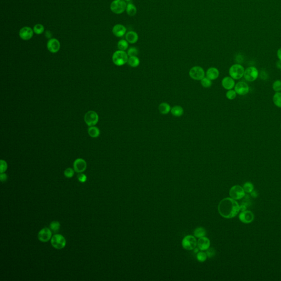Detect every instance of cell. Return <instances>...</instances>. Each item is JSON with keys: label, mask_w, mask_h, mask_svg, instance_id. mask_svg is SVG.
I'll return each mask as SVG.
<instances>
[{"label": "cell", "mask_w": 281, "mask_h": 281, "mask_svg": "<svg viewBox=\"0 0 281 281\" xmlns=\"http://www.w3.org/2000/svg\"><path fill=\"white\" fill-rule=\"evenodd\" d=\"M240 206L236 201L231 198L223 199L219 203L218 211L221 216L226 219L233 218L239 213Z\"/></svg>", "instance_id": "cell-1"}, {"label": "cell", "mask_w": 281, "mask_h": 281, "mask_svg": "<svg viewBox=\"0 0 281 281\" xmlns=\"http://www.w3.org/2000/svg\"><path fill=\"white\" fill-rule=\"evenodd\" d=\"M129 57L128 53L125 51L118 50L113 53L112 60L115 65L120 67L125 65L128 63Z\"/></svg>", "instance_id": "cell-2"}, {"label": "cell", "mask_w": 281, "mask_h": 281, "mask_svg": "<svg viewBox=\"0 0 281 281\" xmlns=\"http://www.w3.org/2000/svg\"><path fill=\"white\" fill-rule=\"evenodd\" d=\"M244 68L240 64L232 65L229 70V75L234 80H240L244 76Z\"/></svg>", "instance_id": "cell-3"}, {"label": "cell", "mask_w": 281, "mask_h": 281, "mask_svg": "<svg viewBox=\"0 0 281 281\" xmlns=\"http://www.w3.org/2000/svg\"><path fill=\"white\" fill-rule=\"evenodd\" d=\"M126 6L127 3L124 0H114L110 4V8L112 12L120 14L126 10Z\"/></svg>", "instance_id": "cell-4"}, {"label": "cell", "mask_w": 281, "mask_h": 281, "mask_svg": "<svg viewBox=\"0 0 281 281\" xmlns=\"http://www.w3.org/2000/svg\"><path fill=\"white\" fill-rule=\"evenodd\" d=\"M189 75L194 80L201 81L206 75V72L200 66H194L191 68L189 71Z\"/></svg>", "instance_id": "cell-5"}, {"label": "cell", "mask_w": 281, "mask_h": 281, "mask_svg": "<svg viewBox=\"0 0 281 281\" xmlns=\"http://www.w3.org/2000/svg\"><path fill=\"white\" fill-rule=\"evenodd\" d=\"M259 75V72L258 69L255 67H249L245 69L244 78L245 80L249 82L255 81Z\"/></svg>", "instance_id": "cell-6"}, {"label": "cell", "mask_w": 281, "mask_h": 281, "mask_svg": "<svg viewBox=\"0 0 281 281\" xmlns=\"http://www.w3.org/2000/svg\"><path fill=\"white\" fill-rule=\"evenodd\" d=\"M51 243L52 247L57 249H62L65 247L67 242L65 238L60 234H55L51 238Z\"/></svg>", "instance_id": "cell-7"}, {"label": "cell", "mask_w": 281, "mask_h": 281, "mask_svg": "<svg viewBox=\"0 0 281 281\" xmlns=\"http://www.w3.org/2000/svg\"><path fill=\"white\" fill-rule=\"evenodd\" d=\"M197 244V242L195 237L191 235L186 236L182 240V247L186 250H191L195 249Z\"/></svg>", "instance_id": "cell-8"}, {"label": "cell", "mask_w": 281, "mask_h": 281, "mask_svg": "<svg viewBox=\"0 0 281 281\" xmlns=\"http://www.w3.org/2000/svg\"><path fill=\"white\" fill-rule=\"evenodd\" d=\"M98 119L99 117L97 113L93 110L87 112L84 117L85 121L90 127L96 125L98 121Z\"/></svg>", "instance_id": "cell-9"}, {"label": "cell", "mask_w": 281, "mask_h": 281, "mask_svg": "<svg viewBox=\"0 0 281 281\" xmlns=\"http://www.w3.org/2000/svg\"><path fill=\"white\" fill-rule=\"evenodd\" d=\"M229 195L234 200H238L242 199L245 195V191L240 186H234L229 190Z\"/></svg>", "instance_id": "cell-10"}, {"label": "cell", "mask_w": 281, "mask_h": 281, "mask_svg": "<svg viewBox=\"0 0 281 281\" xmlns=\"http://www.w3.org/2000/svg\"><path fill=\"white\" fill-rule=\"evenodd\" d=\"M234 90L237 94L240 96H245L249 92V86L244 81H239L234 86Z\"/></svg>", "instance_id": "cell-11"}, {"label": "cell", "mask_w": 281, "mask_h": 281, "mask_svg": "<svg viewBox=\"0 0 281 281\" xmlns=\"http://www.w3.org/2000/svg\"><path fill=\"white\" fill-rule=\"evenodd\" d=\"M34 30L29 26H24L20 30L19 35L21 39L24 41L31 39L34 35Z\"/></svg>", "instance_id": "cell-12"}, {"label": "cell", "mask_w": 281, "mask_h": 281, "mask_svg": "<svg viewBox=\"0 0 281 281\" xmlns=\"http://www.w3.org/2000/svg\"><path fill=\"white\" fill-rule=\"evenodd\" d=\"M73 167L75 171L78 173H82L86 170L87 163L84 159L78 158L74 162Z\"/></svg>", "instance_id": "cell-13"}, {"label": "cell", "mask_w": 281, "mask_h": 281, "mask_svg": "<svg viewBox=\"0 0 281 281\" xmlns=\"http://www.w3.org/2000/svg\"><path fill=\"white\" fill-rule=\"evenodd\" d=\"M48 50L51 53H55L60 50V41L56 39L53 38L49 40L47 44Z\"/></svg>", "instance_id": "cell-14"}, {"label": "cell", "mask_w": 281, "mask_h": 281, "mask_svg": "<svg viewBox=\"0 0 281 281\" xmlns=\"http://www.w3.org/2000/svg\"><path fill=\"white\" fill-rule=\"evenodd\" d=\"M52 233L51 229L47 227L42 229L39 232L38 239L42 242H47L52 238Z\"/></svg>", "instance_id": "cell-15"}, {"label": "cell", "mask_w": 281, "mask_h": 281, "mask_svg": "<svg viewBox=\"0 0 281 281\" xmlns=\"http://www.w3.org/2000/svg\"><path fill=\"white\" fill-rule=\"evenodd\" d=\"M112 32L114 35L117 37H121L126 34V28L122 24H116L113 26Z\"/></svg>", "instance_id": "cell-16"}, {"label": "cell", "mask_w": 281, "mask_h": 281, "mask_svg": "<svg viewBox=\"0 0 281 281\" xmlns=\"http://www.w3.org/2000/svg\"><path fill=\"white\" fill-rule=\"evenodd\" d=\"M221 85L224 89L226 90H229L233 89L235 86V81L233 78L229 76H225L222 79L221 81Z\"/></svg>", "instance_id": "cell-17"}, {"label": "cell", "mask_w": 281, "mask_h": 281, "mask_svg": "<svg viewBox=\"0 0 281 281\" xmlns=\"http://www.w3.org/2000/svg\"><path fill=\"white\" fill-rule=\"evenodd\" d=\"M239 217H240V220L243 222V223L249 224L253 221L254 216L252 211H243L242 213L240 214Z\"/></svg>", "instance_id": "cell-18"}, {"label": "cell", "mask_w": 281, "mask_h": 281, "mask_svg": "<svg viewBox=\"0 0 281 281\" xmlns=\"http://www.w3.org/2000/svg\"><path fill=\"white\" fill-rule=\"evenodd\" d=\"M206 77L210 79L211 80H215L219 78L220 72L217 68L210 67L206 72Z\"/></svg>", "instance_id": "cell-19"}, {"label": "cell", "mask_w": 281, "mask_h": 281, "mask_svg": "<svg viewBox=\"0 0 281 281\" xmlns=\"http://www.w3.org/2000/svg\"><path fill=\"white\" fill-rule=\"evenodd\" d=\"M198 249L201 250H207L210 245V241L206 237L200 238L197 242Z\"/></svg>", "instance_id": "cell-20"}, {"label": "cell", "mask_w": 281, "mask_h": 281, "mask_svg": "<svg viewBox=\"0 0 281 281\" xmlns=\"http://www.w3.org/2000/svg\"><path fill=\"white\" fill-rule=\"evenodd\" d=\"M139 37L136 32L130 31L125 34V39L131 44H134L138 41Z\"/></svg>", "instance_id": "cell-21"}, {"label": "cell", "mask_w": 281, "mask_h": 281, "mask_svg": "<svg viewBox=\"0 0 281 281\" xmlns=\"http://www.w3.org/2000/svg\"><path fill=\"white\" fill-rule=\"evenodd\" d=\"M171 110V107L169 103L167 102H162L158 106L159 112L163 115L169 114Z\"/></svg>", "instance_id": "cell-22"}, {"label": "cell", "mask_w": 281, "mask_h": 281, "mask_svg": "<svg viewBox=\"0 0 281 281\" xmlns=\"http://www.w3.org/2000/svg\"><path fill=\"white\" fill-rule=\"evenodd\" d=\"M171 114L175 117H180L184 113V110L180 106H175L172 107L170 111Z\"/></svg>", "instance_id": "cell-23"}, {"label": "cell", "mask_w": 281, "mask_h": 281, "mask_svg": "<svg viewBox=\"0 0 281 281\" xmlns=\"http://www.w3.org/2000/svg\"><path fill=\"white\" fill-rule=\"evenodd\" d=\"M127 63L131 67L136 68L140 65V60L137 56H131L129 57Z\"/></svg>", "instance_id": "cell-24"}, {"label": "cell", "mask_w": 281, "mask_h": 281, "mask_svg": "<svg viewBox=\"0 0 281 281\" xmlns=\"http://www.w3.org/2000/svg\"><path fill=\"white\" fill-rule=\"evenodd\" d=\"M126 11L129 16L133 17V16H135L137 10V8L135 5H133L132 3H129L128 4H127Z\"/></svg>", "instance_id": "cell-25"}, {"label": "cell", "mask_w": 281, "mask_h": 281, "mask_svg": "<svg viewBox=\"0 0 281 281\" xmlns=\"http://www.w3.org/2000/svg\"><path fill=\"white\" fill-rule=\"evenodd\" d=\"M88 133L89 136L92 138H97L100 135L99 129L96 126H90L88 129Z\"/></svg>", "instance_id": "cell-26"}, {"label": "cell", "mask_w": 281, "mask_h": 281, "mask_svg": "<svg viewBox=\"0 0 281 281\" xmlns=\"http://www.w3.org/2000/svg\"><path fill=\"white\" fill-rule=\"evenodd\" d=\"M272 101L276 107L281 108V92L275 94L272 98Z\"/></svg>", "instance_id": "cell-27"}, {"label": "cell", "mask_w": 281, "mask_h": 281, "mask_svg": "<svg viewBox=\"0 0 281 281\" xmlns=\"http://www.w3.org/2000/svg\"><path fill=\"white\" fill-rule=\"evenodd\" d=\"M206 229H204L203 227H198L194 230V235L195 237L197 238H202V237H205L206 235Z\"/></svg>", "instance_id": "cell-28"}, {"label": "cell", "mask_w": 281, "mask_h": 281, "mask_svg": "<svg viewBox=\"0 0 281 281\" xmlns=\"http://www.w3.org/2000/svg\"><path fill=\"white\" fill-rule=\"evenodd\" d=\"M129 47V42L126 40H120L117 42V48L119 50L126 51Z\"/></svg>", "instance_id": "cell-29"}, {"label": "cell", "mask_w": 281, "mask_h": 281, "mask_svg": "<svg viewBox=\"0 0 281 281\" xmlns=\"http://www.w3.org/2000/svg\"><path fill=\"white\" fill-rule=\"evenodd\" d=\"M201 83L202 86L204 88H209L212 86V80L208 78L207 77H204L201 80Z\"/></svg>", "instance_id": "cell-30"}, {"label": "cell", "mask_w": 281, "mask_h": 281, "mask_svg": "<svg viewBox=\"0 0 281 281\" xmlns=\"http://www.w3.org/2000/svg\"><path fill=\"white\" fill-rule=\"evenodd\" d=\"M33 30H34V33H35L37 35H40L44 32V26L41 24H37L34 26Z\"/></svg>", "instance_id": "cell-31"}, {"label": "cell", "mask_w": 281, "mask_h": 281, "mask_svg": "<svg viewBox=\"0 0 281 281\" xmlns=\"http://www.w3.org/2000/svg\"><path fill=\"white\" fill-rule=\"evenodd\" d=\"M50 229L52 231L56 233L59 231V230L60 229V224L58 221H52V222L50 224Z\"/></svg>", "instance_id": "cell-32"}, {"label": "cell", "mask_w": 281, "mask_h": 281, "mask_svg": "<svg viewBox=\"0 0 281 281\" xmlns=\"http://www.w3.org/2000/svg\"><path fill=\"white\" fill-rule=\"evenodd\" d=\"M237 94L234 90H229L227 91L226 93V97L229 100H233L237 97Z\"/></svg>", "instance_id": "cell-33"}, {"label": "cell", "mask_w": 281, "mask_h": 281, "mask_svg": "<svg viewBox=\"0 0 281 281\" xmlns=\"http://www.w3.org/2000/svg\"><path fill=\"white\" fill-rule=\"evenodd\" d=\"M272 89L273 91L276 92H281V80H277L273 82L272 84Z\"/></svg>", "instance_id": "cell-34"}, {"label": "cell", "mask_w": 281, "mask_h": 281, "mask_svg": "<svg viewBox=\"0 0 281 281\" xmlns=\"http://www.w3.org/2000/svg\"><path fill=\"white\" fill-rule=\"evenodd\" d=\"M128 56L129 57H131V56H137L138 55V50L136 47H131L129 48L128 52Z\"/></svg>", "instance_id": "cell-35"}, {"label": "cell", "mask_w": 281, "mask_h": 281, "mask_svg": "<svg viewBox=\"0 0 281 281\" xmlns=\"http://www.w3.org/2000/svg\"><path fill=\"white\" fill-rule=\"evenodd\" d=\"M197 258L198 260L200 262H204L206 260L207 258V255L206 252H198L197 255Z\"/></svg>", "instance_id": "cell-36"}, {"label": "cell", "mask_w": 281, "mask_h": 281, "mask_svg": "<svg viewBox=\"0 0 281 281\" xmlns=\"http://www.w3.org/2000/svg\"><path fill=\"white\" fill-rule=\"evenodd\" d=\"M74 171H75L74 170L69 167V168H67V169L65 170V171L64 172V176H65V177H67V178H71V177H73V176L74 175Z\"/></svg>", "instance_id": "cell-37"}, {"label": "cell", "mask_w": 281, "mask_h": 281, "mask_svg": "<svg viewBox=\"0 0 281 281\" xmlns=\"http://www.w3.org/2000/svg\"><path fill=\"white\" fill-rule=\"evenodd\" d=\"M243 189L245 192L247 193H250L253 190V185L250 182H247L245 183L243 186Z\"/></svg>", "instance_id": "cell-38"}, {"label": "cell", "mask_w": 281, "mask_h": 281, "mask_svg": "<svg viewBox=\"0 0 281 281\" xmlns=\"http://www.w3.org/2000/svg\"><path fill=\"white\" fill-rule=\"evenodd\" d=\"M1 167H0V172L4 173L7 169V164L6 161L3 160H1Z\"/></svg>", "instance_id": "cell-39"}, {"label": "cell", "mask_w": 281, "mask_h": 281, "mask_svg": "<svg viewBox=\"0 0 281 281\" xmlns=\"http://www.w3.org/2000/svg\"><path fill=\"white\" fill-rule=\"evenodd\" d=\"M78 179L80 182L83 183V182H86L87 180V177L85 175L82 174V173H80L78 175Z\"/></svg>", "instance_id": "cell-40"}, {"label": "cell", "mask_w": 281, "mask_h": 281, "mask_svg": "<svg viewBox=\"0 0 281 281\" xmlns=\"http://www.w3.org/2000/svg\"><path fill=\"white\" fill-rule=\"evenodd\" d=\"M206 253L207 256L209 258H211L215 254V250H214L213 248H209L207 249V251H206Z\"/></svg>", "instance_id": "cell-41"}, {"label": "cell", "mask_w": 281, "mask_h": 281, "mask_svg": "<svg viewBox=\"0 0 281 281\" xmlns=\"http://www.w3.org/2000/svg\"><path fill=\"white\" fill-rule=\"evenodd\" d=\"M0 178H1V182H6L7 180V175L4 173H1L0 175Z\"/></svg>", "instance_id": "cell-42"}, {"label": "cell", "mask_w": 281, "mask_h": 281, "mask_svg": "<svg viewBox=\"0 0 281 281\" xmlns=\"http://www.w3.org/2000/svg\"><path fill=\"white\" fill-rule=\"evenodd\" d=\"M277 57L279 58V60L281 61V47L279 48L278 51H277Z\"/></svg>", "instance_id": "cell-43"}, {"label": "cell", "mask_w": 281, "mask_h": 281, "mask_svg": "<svg viewBox=\"0 0 281 281\" xmlns=\"http://www.w3.org/2000/svg\"><path fill=\"white\" fill-rule=\"evenodd\" d=\"M198 249H194V252H198Z\"/></svg>", "instance_id": "cell-44"}, {"label": "cell", "mask_w": 281, "mask_h": 281, "mask_svg": "<svg viewBox=\"0 0 281 281\" xmlns=\"http://www.w3.org/2000/svg\"><path fill=\"white\" fill-rule=\"evenodd\" d=\"M124 1H125V2H130L131 0H124Z\"/></svg>", "instance_id": "cell-45"}, {"label": "cell", "mask_w": 281, "mask_h": 281, "mask_svg": "<svg viewBox=\"0 0 281 281\" xmlns=\"http://www.w3.org/2000/svg\"><path fill=\"white\" fill-rule=\"evenodd\" d=\"M279 69H280V70H281V67H280V68H279Z\"/></svg>", "instance_id": "cell-46"}, {"label": "cell", "mask_w": 281, "mask_h": 281, "mask_svg": "<svg viewBox=\"0 0 281 281\" xmlns=\"http://www.w3.org/2000/svg\"></svg>", "instance_id": "cell-47"}]
</instances>
